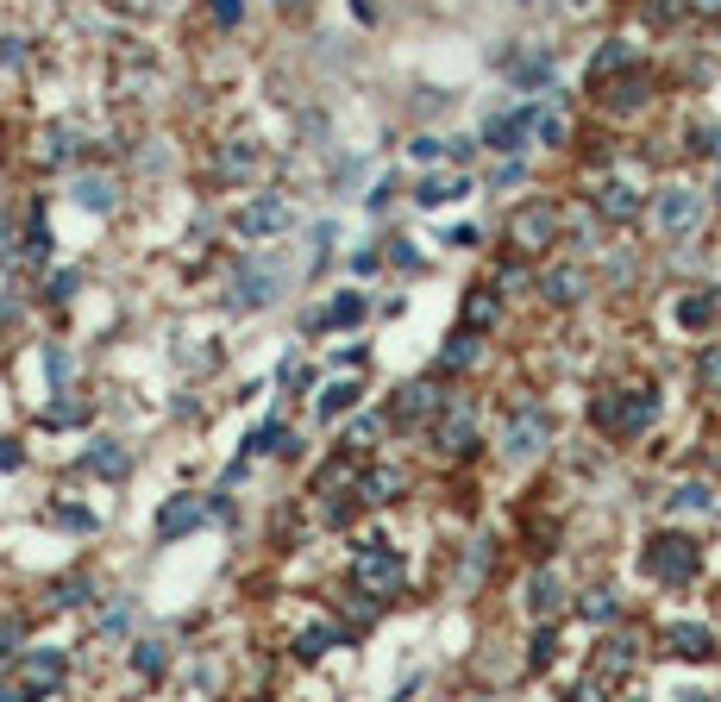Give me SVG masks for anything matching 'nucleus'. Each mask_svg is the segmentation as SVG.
<instances>
[{"mask_svg":"<svg viewBox=\"0 0 721 702\" xmlns=\"http://www.w3.org/2000/svg\"><path fill=\"white\" fill-rule=\"evenodd\" d=\"M590 414H596V427L634 439V433H646V427L659 420V395H653V389H615V395H602Z\"/></svg>","mask_w":721,"mask_h":702,"instance_id":"1","label":"nucleus"},{"mask_svg":"<svg viewBox=\"0 0 721 702\" xmlns=\"http://www.w3.org/2000/svg\"><path fill=\"white\" fill-rule=\"evenodd\" d=\"M352 583L364 596H395L402 590V558L389 552L383 533H370V540H358V565H352Z\"/></svg>","mask_w":721,"mask_h":702,"instance_id":"2","label":"nucleus"},{"mask_svg":"<svg viewBox=\"0 0 721 702\" xmlns=\"http://www.w3.org/2000/svg\"><path fill=\"white\" fill-rule=\"evenodd\" d=\"M546 439H552V420L540 414V408H515L508 414V427H502V464H533L546 452Z\"/></svg>","mask_w":721,"mask_h":702,"instance_id":"3","label":"nucleus"},{"mask_svg":"<svg viewBox=\"0 0 721 702\" xmlns=\"http://www.w3.org/2000/svg\"><path fill=\"white\" fill-rule=\"evenodd\" d=\"M640 565H646V577H659V583H690L696 571H703V552H696L684 533H659Z\"/></svg>","mask_w":721,"mask_h":702,"instance_id":"4","label":"nucleus"},{"mask_svg":"<svg viewBox=\"0 0 721 702\" xmlns=\"http://www.w3.org/2000/svg\"><path fill=\"white\" fill-rule=\"evenodd\" d=\"M276 295H283V270H276V264H264V257L239 264V276H232V308L258 314V308H270Z\"/></svg>","mask_w":721,"mask_h":702,"instance_id":"5","label":"nucleus"},{"mask_svg":"<svg viewBox=\"0 0 721 702\" xmlns=\"http://www.w3.org/2000/svg\"><path fill=\"white\" fill-rule=\"evenodd\" d=\"M508 245L515 251H527V257H540L546 245H558V214L546 201H527V207H515V220H508Z\"/></svg>","mask_w":721,"mask_h":702,"instance_id":"6","label":"nucleus"},{"mask_svg":"<svg viewBox=\"0 0 721 702\" xmlns=\"http://www.w3.org/2000/svg\"><path fill=\"white\" fill-rule=\"evenodd\" d=\"M653 220H659V232H671V239H690V232H703V195L696 189H665L653 201Z\"/></svg>","mask_w":721,"mask_h":702,"instance_id":"7","label":"nucleus"},{"mask_svg":"<svg viewBox=\"0 0 721 702\" xmlns=\"http://www.w3.org/2000/svg\"><path fill=\"white\" fill-rule=\"evenodd\" d=\"M239 239H251V245H264V239H283L289 232V201H276V195H258V201H245L239 207Z\"/></svg>","mask_w":721,"mask_h":702,"instance_id":"8","label":"nucleus"},{"mask_svg":"<svg viewBox=\"0 0 721 702\" xmlns=\"http://www.w3.org/2000/svg\"><path fill=\"white\" fill-rule=\"evenodd\" d=\"M63 652H51V646H38L26 665H19V696H57L63 690Z\"/></svg>","mask_w":721,"mask_h":702,"instance_id":"9","label":"nucleus"},{"mask_svg":"<svg viewBox=\"0 0 721 702\" xmlns=\"http://www.w3.org/2000/svg\"><path fill=\"white\" fill-rule=\"evenodd\" d=\"M533 120H540V113H527V107H521V113H496V120L483 126V145L502 151V157H515L527 138H533Z\"/></svg>","mask_w":721,"mask_h":702,"instance_id":"10","label":"nucleus"},{"mask_svg":"<svg viewBox=\"0 0 721 702\" xmlns=\"http://www.w3.org/2000/svg\"><path fill=\"white\" fill-rule=\"evenodd\" d=\"M433 446H439V452H471V446H477L471 408H439V414H433Z\"/></svg>","mask_w":721,"mask_h":702,"instance_id":"11","label":"nucleus"},{"mask_svg":"<svg viewBox=\"0 0 721 702\" xmlns=\"http://www.w3.org/2000/svg\"><path fill=\"white\" fill-rule=\"evenodd\" d=\"M540 295L558 301V308H577V301L590 295V270H577V264H552V270L540 276Z\"/></svg>","mask_w":721,"mask_h":702,"instance_id":"12","label":"nucleus"},{"mask_svg":"<svg viewBox=\"0 0 721 702\" xmlns=\"http://www.w3.org/2000/svg\"><path fill=\"white\" fill-rule=\"evenodd\" d=\"M596 214L602 220H634L640 214V189H634V182H596Z\"/></svg>","mask_w":721,"mask_h":702,"instance_id":"13","label":"nucleus"},{"mask_svg":"<svg viewBox=\"0 0 721 702\" xmlns=\"http://www.w3.org/2000/svg\"><path fill=\"white\" fill-rule=\"evenodd\" d=\"M558 608H565V583H558L552 571H533L527 577V615L533 621H552Z\"/></svg>","mask_w":721,"mask_h":702,"instance_id":"14","label":"nucleus"},{"mask_svg":"<svg viewBox=\"0 0 721 702\" xmlns=\"http://www.w3.org/2000/svg\"><path fill=\"white\" fill-rule=\"evenodd\" d=\"M665 646L678 652V659H709V652H715V634H709L703 621H671V627H665Z\"/></svg>","mask_w":721,"mask_h":702,"instance_id":"15","label":"nucleus"},{"mask_svg":"<svg viewBox=\"0 0 721 702\" xmlns=\"http://www.w3.org/2000/svg\"><path fill=\"white\" fill-rule=\"evenodd\" d=\"M464 195H471V182H464L458 170H446V176H427L421 189H414V201H421V207H452V201H464Z\"/></svg>","mask_w":721,"mask_h":702,"instance_id":"16","label":"nucleus"},{"mask_svg":"<svg viewBox=\"0 0 721 702\" xmlns=\"http://www.w3.org/2000/svg\"><path fill=\"white\" fill-rule=\"evenodd\" d=\"M358 395H364V383H358V377L327 383V389H320V402H314V414H320V420H339V414H352V408H358Z\"/></svg>","mask_w":721,"mask_h":702,"instance_id":"17","label":"nucleus"},{"mask_svg":"<svg viewBox=\"0 0 721 702\" xmlns=\"http://www.w3.org/2000/svg\"><path fill=\"white\" fill-rule=\"evenodd\" d=\"M439 408H446V402H439V389H433V383H408V389H402V402H395V420L408 427V420H427V414H439Z\"/></svg>","mask_w":721,"mask_h":702,"instance_id":"18","label":"nucleus"},{"mask_svg":"<svg viewBox=\"0 0 721 702\" xmlns=\"http://www.w3.org/2000/svg\"><path fill=\"white\" fill-rule=\"evenodd\" d=\"M264 170V157H258V145H251V138H232V145L220 151V176H239V182H251Z\"/></svg>","mask_w":721,"mask_h":702,"instance_id":"19","label":"nucleus"},{"mask_svg":"<svg viewBox=\"0 0 721 702\" xmlns=\"http://www.w3.org/2000/svg\"><path fill=\"white\" fill-rule=\"evenodd\" d=\"M82 464H88V471H95V477H126V446H120V439H95V446H88L82 452Z\"/></svg>","mask_w":721,"mask_h":702,"instance_id":"20","label":"nucleus"},{"mask_svg":"<svg viewBox=\"0 0 721 702\" xmlns=\"http://www.w3.org/2000/svg\"><path fill=\"white\" fill-rule=\"evenodd\" d=\"M189 527H201V502H189V496L164 502V514H157V533H164V540H176V533H189Z\"/></svg>","mask_w":721,"mask_h":702,"instance_id":"21","label":"nucleus"},{"mask_svg":"<svg viewBox=\"0 0 721 702\" xmlns=\"http://www.w3.org/2000/svg\"><path fill=\"white\" fill-rule=\"evenodd\" d=\"M333 646H345V634H339V627H327V621H314V627H301V640H295V652H301V659H327V652Z\"/></svg>","mask_w":721,"mask_h":702,"instance_id":"22","label":"nucleus"},{"mask_svg":"<svg viewBox=\"0 0 721 702\" xmlns=\"http://www.w3.org/2000/svg\"><path fill=\"white\" fill-rule=\"evenodd\" d=\"M76 207H88V214H113V176H76Z\"/></svg>","mask_w":721,"mask_h":702,"instance_id":"23","label":"nucleus"},{"mask_svg":"<svg viewBox=\"0 0 721 702\" xmlns=\"http://www.w3.org/2000/svg\"><path fill=\"white\" fill-rule=\"evenodd\" d=\"M402 489H408V477H402V471H370L358 496H364L370 508H383V502H395V496H402Z\"/></svg>","mask_w":721,"mask_h":702,"instance_id":"24","label":"nucleus"},{"mask_svg":"<svg viewBox=\"0 0 721 702\" xmlns=\"http://www.w3.org/2000/svg\"><path fill=\"white\" fill-rule=\"evenodd\" d=\"M370 308H364V295L358 289H339L333 301H327V314H320V320H327V326H358Z\"/></svg>","mask_w":721,"mask_h":702,"instance_id":"25","label":"nucleus"},{"mask_svg":"<svg viewBox=\"0 0 721 702\" xmlns=\"http://www.w3.org/2000/svg\"><path fill=\"white\" fill-rule=\"evenodd\" d=\"M715 508V489L709 483H678L671 489V514H709Z\"/></svg>","mask_w":721,"mask_h":702,"instance_id":"26","label":"nucleus"},{"mask_svg":"<svg viewBox=\"0 0 721 702\" xmlns=\"http://www.w3.org/2000/svg\"><path fill=\"white\" fill-rule=\"evenodd\" d=\"M627 63H634V51H627L621 38H609V44H602V51L590 57V76H596V82H602V76H621Z\"/></svg>","mask_w":721,"mask_h":702,"instance_id":"27","label":"nucleus"},{"mask_svg":"<svg viewBox=\"0 0 721 702\" xmlns=\"http://www.w3.org/2000/svg\"><path fill=\"white\" fill-rule=\"evenodd\" d=\"M596 665L609 671V677H621V671H634V640H602V652H596Z\"/></svg>","mask_w":721,"mask_h":702,"instance_id":"28","label":"nucleus"},{"mask_svg":"<svg viewBox=\"0 0 721 702\" xmlns=\"http://www.w3.org/2000/svg\"><path fill=\"white\" fill-rule=\"evenodd\" d=\"M464 326H471V333L496 326V295L490 289H471V301H464Z\"/></svg>","mask_w":721,"mask_h":702,"instance_id":"29","label":"nucleus"},{"mask_svg":"<svg viewBox=\"0 0 721 702\" xmlns=\"http://www.w3.org/2000/svg\"><path fill=\"white\" fill-rule=\"evenodd\" d=\"M471 364H477V333L464 326V333L446 345V358H439V370H471Z\"/></svg>","mask_w":721,"mask_h":702,"instance_id":"30","label":"nucleus"},{"mask_svg":"<svg viewBox=\"0 0 721 702\" xmlns=\"http://www.w3.org/2000/svg\"><path fill=\"white\" fill-rule=\"evenodd\" d=\"M678 320H684V326H709V320H715V295H709V289L684 295V301H678Z\"/></svg>","mask_w":721,"mask_h":702,"instance_id":"31","label":"nucleus"},{"mask_svg":"<svg viewBox=\"0 0 721 702\" xmlns=\"http://www.w3.org/2000/svg\"><path fill=\"white\" fill-rule=\"evenodd\" d=\"M164 665H170V659H164V646H157V640H138V646H132V671H138V677H164Z\"/></svg>","mask_w":721,"mask_h":702,"instance_id":"32","label":"nucleus"},{"mask_svg":"<svg viewBox=\"0 0 721 702\" xmlns=\"http://www.w3.org/2000/svg\"><path fill=\"white\" fill-rule=\"evenodd\" d=\"M577 608H584V621H596V627L621 615V602H615V590H590V596H584V602H577Z\"/></svg>","mask_w":721,"mask_h":702,"instance_id":"33","label":"nucleus"},{"mask_svg":"<svg viewBox=\"0 0 721 702\" xmlns=\"http://www.w3.org/2000/svg\"><path fill=\"white\" fill-rule=\"evenodd\" d=\"M515 82H527V88H540V82H552V57H546V51H533V57H521V63H515Z\"/></svg>","mask_w":721,"mask_h":702,"instance_id":"34","label":"nucleus"},{"mask_svg":"<svg viewBox=\"0 0 721 702\" xmlns=\"http://www.w3.org/2000/svg\"><path fill=\"white\" fill-rule=\"evenodd\" d=\"M615 113H634V107H646V76H627L621 88H615V101H609Z\"/></svg>","mask_w":721,"mask_h":702,"instance_id":"35","label":"nucleus"},{"mask_svg":"<svg viewBox=\"0 0 721 702\" xmlns=\"http://www.w3.org/2000/svg\"><path fill=\"white\" fill-rule=\"evenodd\" d=\"M38 157H44V163H63V157H69V132L51 126V132H44V145H38Z\"/></svg>","mask_w":721,"mask_h":702,"instance_id":"36","label":"nucleus"},{"mask_svg":"<svg viewBox=\"0 0 721 702\" xmlns=\"http://www.w3.org/2000/svg\"><path fill=\"white\" fill-rule=\"evenodd\" d=\"M533 138H540V145H565V120H558V113H540V120H533Z\"/></svg>","mask_w":721,"mask_h":702,"instance_id":"37","label":"nucleus"},{"mask_svg":"<svg viewBox=\"0 0 721 702\" xmlns=\"http://www.w3.org/2000/svg\"><path fill=\"white\" fill-rule=\"evenodd\" d=\"M552 646H558V640H552V627H540V634H533V652H527V665H533V671H546V665H552Z\"/></svg>","mask_w":721,"mask_h":702,"instance_id":"38","label":"nucleus"},{"mask_svg":"<svg viewBox=\"0 0 721 702\" xmlns=\"http://www.w3.org/2000/svg\"><path fill=\"white\" fill-rule=\"evenodd\" d=\"M439 151H452V138H414V157H421V163H433Z\"/></svg>","mask_w":721,"mask_h":702,"instance_id":"39","label":"nucleus"},{"mask_svg":"<svg viewBox=\"0 0 721 702\" xmlns=\"http://www.w3.org/2000/svg\"><path fill=\"white\" fill-rule=\"evenodd\" d=\"M69 295H76V270H57L51 276V301H69Z\"/></svg>","mask_w":721,"mask_h":702,"instance_id":"40","label":"nucleus"},{"mask_svg":"<svg viewBox=\"0 0 721 702\" xmlns=\"http://www.w3.org/2000/svg\"><path fill=\"white\" fill-rule=\"evenodd\" d=\"M214 19H220V26H239L245 7H239V0H214Z\"/></svg>","mask_w":721,"mask_h":702,"instance_id":"41","label":"nucleus"},{"mask_svg":"<svg viewBox=\"0 0 721 702\" xmlns=\"http://www.w3.org/2000/svg\"><path fill=\"white\" fill-rule=\"evenodd\" d=\"M63 608H76V602H95V590H88V583H63V596H57Z\"/></svg>","mask_w":721,"mask_h":702,"instance_id":"42","label":"nucleus"},{"mask_svg":"<svg viewBox=\"0 0 721 702\" xmlns=\"http://www.w3.org/2000/svg\"><path fill=\"white\" fill-rule=\"evenodd\" d=\"M26 63V51H19V38H0V69H19Z\"/></svg>","mask_w":721,"mask_h":702,"instance_id":"43","label":"nucleus"},{"mask_svg":"<svg viewBox=\"0 0 721 702\" xmlns=\"http://www.w3.org/2000/svg\"><path fill=\"white\" fill-rule=\"evenodd\" d=\"M32 257H38V264H44V257H51V226H44V220L32 226Z\"/></svg>","mask_w":721,"mask_h":702,"instance_id":"44","label":"nucleus"},{"mask_svg":"<svg viewBox=\"0 0 721 702\" xmlns=\"http://www.w3.org/2000/svg\"><path fill=\"white\" fill-rule=\"evenodd\" d=\"M19 464H26V452H19L13 439H0V471H19Z\"/></svg>","mask_w":721,"mask_h":702,"instance_id":"45","label":"nucleus"},{"mask_svg":"<svg viewBox=\"0 0 721 702\" xmlns=\"http://www.w3.org/2000/svg\"><path fill=\"white\" fill-rule=\"evenodd\" d=\"M490 182H496V189H515V182H521V163H502V170H496Z\"/></svg>","mask_w":721,"mask_h":702,"instance_id":"46","label":"nucleus"},{"mask_svg":"<svg viewBox=\"0 0 721 702\" xmlns=\"http://www.w3.org/2000/svg\"><path fill=\"white\" fill-rule=\"evenodd\" d=\"M703 383H715V389H721V351H709V358H703Z\"/></svg>","mask_w":721,"mask_h":702,"instance_id":"47","label":"nucleus"},{"mask_svg":"<svg viewBox=\"0 0 721 702\" xmlns=\"http://www.w3.org/2000/svg\"><path fill=\"white\" fill-rule=\"evenodd\" d=\"M690 13H709V19H715V13H721V0H690Z\"/></svg>","mask_w":721,"mask_h":702,"instance_id":"48","label":"nucleus"},{"mask_svg":"<svg viewBox=\"0 0 721 702\" xmlns=\"http://www.w3.org/2000/svg\"><path fill=\"white\" fill-rule=\"evenodd\" d=\"M0 659H13V627H0Z\"/></svg>","mask_w":721,"mask_h":702,"instance_id":"49","label":"nucleus"},{"mask_svg":"<svg viewBox=\"0 0 721 702\" xmlns=\"http://www.w3.org/2000/svg\"><path fill=\"white\" fill-rule=\"evenodd\" d=\"M276 7H308V0H276Z\"/></svg>","mask_w":721,"mask_h":702,"instance_id":"50","label":"nucleus"},{"mask_svg":"<svg viewBox=\"0 0 721 702\" xmlns=\"http://www.w3.org/2000/svg\"><path fill=\"white\" fill-rule=\"evenodd\" d=\"M715 201H721V176H715Z\"/></svg>","mask_w":721,"mask_h":702,"instance_id":"51","label":"nucleus"},{"mask_svg":"<svg viewBox=\"0 0 721 702\" xmlns=\"http://www.w3.org/2000/svg\"><path fill=\"white\" fill-rule=\"evenodd\" d=\"M571 7H584V0H571Z\"/></svg>","mask_w":721,"mask_h":702,"instance_id":"52","label":"nucleus"}]
</instances>
